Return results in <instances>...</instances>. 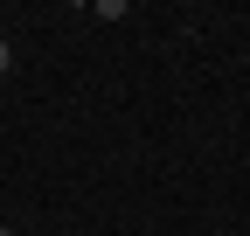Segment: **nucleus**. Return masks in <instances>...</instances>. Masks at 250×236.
Segmentation results:
<instances>
[{
  "label": "nucleus",
  "mask_w": 250,
  "mask_h": 236,
  "mask_svg": "<svg viewBox=\"0 0 250 236\" xmlns=\"http://www.w3.org/2000/svg\"><path fill=\"white\" fill-rule=\"evenodd\" d=\"M7 63H14V49H7V42H0V77H7Z\"/></svg>",
  "instance_id": "obj_1"
},
{
  "label": "nucleus",
  "mask_w": 250,
  "mask_h": 236,
  "mask_svg": "<svg viewBox=\"0 0 250 236\" xmlns=\"http://www.w3.org/2000/svg\"><path fill=\"white\" fill-rule=\"evenodd\" d=\"M0 236H14V229H7V222H0Z\"/></svg>",
  "instance_id": "obj_2"
}]
</instances>
